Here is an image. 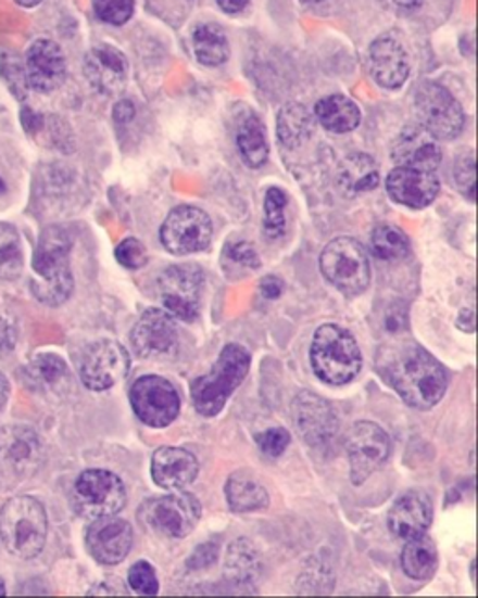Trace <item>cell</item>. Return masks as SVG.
<instances>
[{
	"label": "cell",
	"mask_w": 478,
	"mask_h": 598,
	"mask_svg": "<svg viewBox=\"0 0 478 598\" xmlns=\"http://www.w3.org/2000/svg\"><path fill=\"white\" fill-rule=\"evenodd\" d=\"M66 56L59 43L51 40L34 41L25 59L27 85L38 92H54L66 80Z\"/></svg>",
	"instance_id": "cell-19"
},
{
	"label": "cell",
	"mask_w": 478,
	"mask_h": 598,
	"mask_svg": "<svg viewBox=\"0 0 478 598\" xmlns=\"http://www.w3.org/2000/svg\"><path fill=\"white\" fill-rule=\"evenodd\" d=\"M193 49L200 64L204 66H221L230 56V46L225 30L215 23H206L194 28Z\"/></svg>",
	"instance_id": "cell-32"
},
{
	"label": "cell",
	"mask_w": 478,
	"mask_h": 598,
	"mask_svg": "<svg viewBox=\"0 0 478 598\" xmlns=\"http://www.w3.org/2000/svg\"><path fill=\"white\" fill-rule=\"evenodd\" d=\"M0 69H2V75L7 77V82L10 85V88H12L15 98H25V96H27V77H25V69H23L20 64L10 62V60H7V62L0 66Z\"/></svg>",
	"instance_id": "cell-45"
},
{
	"label": "cell",
	"mask_w": 478,
	"mask_h": 598,
	"mask_svg": "<svg viewBox=\"0 0 478 598\" xmlns=\"http://www.w3.org/2000/svg\"><path fill=\"white\" fill-rule=\"evenodd\" d=\"M217 4L228 14H238L249 4V0H217Z\"/></svg>",
	"instance_id": "cell-49"
},
{
	"label": "cell",
	"mask_w": 478,
	"mask_h": 598,
	"mask_svg": "<svg viewBox=\"0 0 478 598\" xmlns=\"http://www.w3.org/2000/svg\"><path fill=\"white\" fill-rule=\"evenodd\" d=\"M236 144H238L239 155L249 168H260V166L266 165L267 157H269L266 129L253 112H249L247 116L239 119Z\"/></svg>",
	"instance_id": "cell-28"
},
{
	"label": "cell",
	"mask_w": 478,
	"mask_h": 598,
	"mask_svg": "<svg viewBox=\"0 0 478 598\" xmlns=\"http://www.w3.org/2000/svg\"><path fill=\"white\" fill-rule=\"evenodd\" d=\"M72 237L60 226H49L41 231L34 252L33 295L47 306L66 303L74 291V275L70 267Z\"/></svg>",
	"instance_id": "cell-2"
},
{
	"label": "cell",
	"mask_w": 478,
	"mask_h": 598,
	"mask_svg": "<svg viewBox=\"0 0 478 598\" xmlns=\"http://www.w3.org/2000/svg\"><path fill=\"white\" fill-rule=\"evenodd\" d=\"M368 66L374 80L387 90H397L404 85L412 69L405 47L389 34L381 36L370 46Z\"/></svg>",
	"instance_id": "cell-21"
},
{
	"label": "cell",
	"mask_w": 478,
	"mask_h": 598,
	"mask_svg": "<svg viewBox=\"0 0 478 598\" xmlns=\"http://www.w3.org/2000/svg\"><path fill=\"white\" fill-rule=\"evenodd\" d=\"M202 506L189 493L166 494L140 507V519L166 539H184L199 524Z\"/></svg>",
	"instance_id": "cell-9"
},
{
	"label": "cell",
	"mask_w": 478,
	"mask_h": 598,
	"mask_svg": "<svg viewBox=\"0 0 478 598\" xmlns=\"http://www.w3.org/2000/svg\"><path fill=\"white\" fill-rule=\"evenodd\" d=\"M93 12L103 23L120 27L131 20L135 0H93Z\"/></svg>",
	"instance_id": "cell-38"
},
{
	"label": "cell",
	"mask_w": 478,
	"mask_h": 598,
	"mask_svg": "<svg viewBox=\"0 0 478 598\" xmlns=\"http://www.w3.org/2000/svg\"><path fill=\"white\" fill-rule=\"evenodd\" d=\"M135 416L153 429L168 428L181 410V399L173 382L163 377L144 376L135 381L129 392Z\"/></svg>",
	"instance_id": "cell-13"
},
{
	"label": "cell",
	"mask_w": 478,
	"mask_h": 598,
	"mask_svg": "<svg viewBox=\"0 0 478 598\" xmlns=\"http://www.w3.org/2000/svg\"><path fill=\"white\" fill-rule=\"evenodd\" d=\"M379 185V166L366 153H353L340 165L339 187L342 194L355 198L376 189Z\"/></svg>",
	"instance_id": "cell-27"
},
{
	"label": "cell",
	"mask_w": 478,
	"mask_h": 598,
	"mask_svg": "<svg viewBox=\"0 0 478 598\" xmlns=\"http://www.w3.org/2000/svg\"><path fill=\"white\" fill-rule=\"evenodd\" d=\"M477 168H475V157L473 153L458 158L456 168H454V181L458 185L460 192L467 200H475V181H477Z\"/></svg>",
	"instance_id": "cell-42"
},
{
	"label": "cell",
	"mask_w": 478,
	"mask_h": 598,
	"mask_svg": "<svg viewBox=\"0 0 478 598\" xmlns=\"http://www.w3.org/2000/svg\"><path fill=\"white\" fill-rule=\"evenodd\" d=\"M286 207H288L286 192L272 187L264 200V233L267 239H279L285 236Z\"/></svg>",
	"instance_id": "cell-37"
},
{
	"label": "cell",
	"mask_w": 478,
	"mask_h": 598,
	"mask_svg": "<svg viewBox=\"0 0 478 598\" xmlns=\"http://www.w3.org/2000/svg\"><path fill=\"white\" fill-rule=\"evenodd\" d=\"M314 114L327 131L339 132V135L353 131L361 124L358 106L353 103L352 99L344 98V96H329V98L319 99Z\"/></svg>",
	"instance_id": "cell-29"
},
{
	"label": "cell",
	"mask_w": 478,
	"mask_h": 598,
	"mask_svg": "<svg viewBox=\"0 0 478 598\" xmlns=\"http://www.w3.org/2000/svg\"><path fill=\"white\" fill-rule=\"evenodd\" d=\"M370 249L374 256L383 262H399L410 254V239L397 226L381 224L378 228H374Z\"/></svg>",
	"instance_id": "cell-35"
},
{
	"label": "cell",
	"mask_w": 478,
	"mask_h": 598,
	"mask_svg": "<svg viewBox=\"0 0 478 598\" xmlns=\"http://www.w3.org/2000/svg\"><path fill=\"white\" fill-rule=\"evenodd\" d=\"M27 376L41 389L56 390L70 381V369L60 356L40 355L28 364Z\"/></svg>",
	"instance_id": "cell-36"
},
{
	"label": "cell",
	"mask_w": 478,
	"mask_h": 598,
	"mask_svg": "<svg viewBox=\"0 0 478 598\" xmlns=\"http://www.w3.org/2000/svg\"><path fill=\"white\" fill-rule=\"evenodd\" d=\"M135 353L144 360H165L176 355L179 338L174 317L165 309H147L129 334Z\"/></svg>",
	"instance_id": "cell-16"
},
{
	"label": "cell",
	"mask_w": 478,
	"mask_h": 598,
	"mask_svg": "<svg viewBox=\"0 0 478 598\" xmlns=\"http://www.w3.org/2000/svg\"><path fill=\"white\" fill-rule=\"evenodd\" d=\"M311 366L319 381L331 386H344L361 373L363 355L348 330L339 325H324L313 338Z\"/></svg>",
	"instance_id": "cell-5"
},
{
	"label": "cell",
	"mask_w": 478,
	"mask_h": 598,
	"mask_svg": "<svg viewBox=\"0 0 478 598\" xmlns=\"http://www.w3.org/2000/svg\"><path fill=\"white\" fill-rule=\"evenodd\" d=\"M135 116V105L131 103V101H127V99H122L120 103H116L114 105V119L118 122V124H127V122H131Z\"/></svg>",
	"instance_id": "cell-48"
},
{
	"label": "cell",
	"mask_w": 478,
	"mask_h": 598,
	"mask_svg": "<svg viewBox=\"0 0 478 598\" xmlns=\"http://www.w3.org/2000/svg\"><path fill=\"white\" fill-rule=\"evenodd\" d=\"M15 2H17V4L23 8H34L38 7V4H40V2H43V0H15Z\"/></svg>",
	"instance_id": "cell-52"
},
{
	"label": "cell",
	"mask_w": 478,
	"mask_h": 598,
	"mask_svg": "<svg viewBox=\"0 0 478 598\" xmlns=\"http://www.w3.org/2000/svg\"><path fill=\"white\" fill-rule=\"evenodd\" d=\"M127 582L129 587L134 589L137 595H144V597H153L160 593V580L158 574L153 571V567L148 561H139L129 569L127 574Z\"/></svg>",
	"instance_id": "cell-39"
},
{
	"label": "cell",
	"mask_w": 478,
	"mask_h": 598,
	"mask_svg": "<svg viewBox=\"0 0 478 598\" xmlns=\"http://www.w3.org/2000/svg\"><path fill=\"white\" fill-rule=\"evenodd\" d=\"M85 75L88 82L105 96L122 92L127 80V60L118 49L111 46H98L85 56Z\"/></svg>",
	"instance_id": "cell-25"
},
{
	"label": "cell",
	"mask_w": 478,
	"mask_h": 598,
	"mask_svg": "<svg viewBox=\"0 0 478 598\" xmlns=\"http://www.w3.org/2000/svg\"><path fill=\"white\" fill-rule=\"evenodd\" d=\"M254 441L259 444L262 454L267 455V457H280L290 446L292 436L286 429L273 428L256 434Z\"/></svg>",
	"instance_id": "cell-41"
},
{
	"label": "cell",
	"mask_w": 478,
	"mask_h": 598,
	"mask_svg": "<svg viewBox=\"0 0 478 598\" xmlns=\"http://www.w3.org/2000/svg\"><path fill=\"white\" fill-rule=\"evenodd\" d=\"M4 595H7V587H4V582L0 578V597H4Z\"/></svg>",
	"instance_id": "cell-53"
},
{
	"label": "cell",
	"mask_w": 478,
	"mask_h": 598,
	"mask_svg": "<svg viewBox=\"0 0 478 598\" xmlns=\"http://www.w3.org/2000/svg\"><path fill=\"white\" fill-rule=\"evenodd\" d=\"M402 569L410 578L418 582L432 578L438 571V548L425 533L405 540L404 550H402Z\"/></svg>",
	"instance_id": "cell-30"
},
{
	"label": "cell",
	"mask_w": 478,
	"mask_h": 598,
	"mask_svg": "<svg viewBox=\"0 0 478 598\" xmlns=\"http://www.w3.org/2000/svg\"><path fill=\"white\" fill-rule=\"evenodd\" d=\"M25 267L20 231L12 224L0 222V280H15Z\"/></svg>",
	"instance_id": "cell-34"
},
{
	"label": "cell",
	"mask_w": 478,
	"mask_h": 598,
	"mask_svg": "<svg viewBox=\"0 0 478 598\" xmlns=\"http://www.w3.org/2000/svg\"><path fill=\"white\" fill-rule=\"evenodd\" d=\"M116 259L122 267L126 269L137 270L140 267H144L148 264L147 246L140 243L139 239H124L122 243L116 246Z\"/></svg>",
	"instance_id": "cell-40"
},
{
	"label": "cell",
	"mask_w": 478,
	"mask_h": 598,
	"mask_svg": "<svg viewBox=\"0 0 478 598\" xmlns=\"http://www.w3.org/2000/svg\"><path fill=\"white\" fill-rule=\"evenodd\" d=\"M8 397H10V382L4 373H0V410L7 407Z\"/></svg>",
	"instance_id": "cell-50"
},
{
	"label": "cell",
	"mask_w": 478,
	"mask_h": 598,
	"mask_svg": "<svg viewBox=\"0 0 478 598\" xmlns=\"http://www.w3.org/2000/svg\"><path fill=\"white\" fill-rule=\"evenodd\" d=\"M217 554H219V546L213 545V543L199 546L193 552V558L189 559V567L193 571H202L207 565H212L213 561L217 559Z\"/></svg>",
	"instance_id": "cell-46"
},
{
	"label": "cell",
	"mask_w": 478,
	"mask_h": 598,
	"mask_svg": "<svg viewBox=\"0 0 478 598\" xmlns=\"http://www.w3.org/2000/svg\"><path fill=\"white\" fill-rule=\"evenodd\" d=\"M129 364V355L120 343L113 340L90 343L80 355V381L92 392H105L126 379Z\"/></svg>",
	"instance_id": "cell-15"
},
{
	"label": "cell",
	"mask_w": 478,
	"mask_h": 598,
	"mask_svg": "<svg viewBox=\"0 0 478 598\" xmlns=\"http://www.w3.org/2000/svg\"><path fill=\"white\" fill-rule=\"evenodd\" d=\"M293 418L303 441L311 447H324L339 431V418L331 403L313 392H301L293 399Z\"/></svg>",
	"instance_id": "cell-17"
},
{
	"label": "cell",
	"mask_w": 478,
	"mask_h": 598,
	"mask_svg": "<svg viewBox=\"0 0 478 598\" xmlns=\"http://www.w3.org/2000/svg\"><path fill=\"white\" fill-rule=\"evenodd\" d=\"M262 571L260 556L247 539L234 540L226 554V572L239 585L253 584Z\"/></svg>",
	"instance_id": "cell-33"
},
{
	"label": "cell",
	"mask_w": 478,
	"mask_h": 598,
	"mask_svg": "<svg viewBox=\"0 0 478 598\" xmlns=\"http://www.w3.org/2000/svg\"><path fill=\"white\" fill-rule=\"evenodd\" d=\"M439 179L433 176V171L415 170V168H405L397 166L387 178V192L397 204L412 207V209H423L426 205L432 204L438 198Z\"/></svg>",
	"instance_id": "cell-22"
},
{
	"label": "cell",
	"mask_w": 478,
	"mask_h": 598,
	"mask_svg": "<svg viewBox=\"0 0 478 598\" xmlns=\"http://www.w3.org/2000/svg\"><path fill=\"white\" fill-rule=\"evenodd\" d=\"M379 373L410 407L430 410L449 386L446 369L418 345L392 348L379 356Z\"/></svg>",
	"instance_id": "cell-1"
},
{
	"label": "cell",
	"mask_w": 478,
	"mask_h": 598,
	"mask_svg": "<svg viewBox=\"0 0 478 598\" xmlns=\"http://www.w3.org/2000/svg\"><path fill=\"white\" fill-rule=\"evenodd\" d=\"M392 161L405 168L433 171L441 165V148L438 139L423 126H407L392 142Z\"/></svg>",
	"instance_id": "cell-20"
},
{
	"label": "cell",
	"mask_w": 478,
	"mask_h": 598,
	"mask_svg": "<svg viewBox=\"0 0 478 598\" xmlns=\"http://www.w3.org/2000/svg\"><path fill=\"white\" fill-rule=\"evenodd\" d=\"M74 501L77 513L85 519L113 517L126 507V485L116 473L93 468L75 481Z\"/></svg>",
	"instance_id": "cell-8"
},
{
	"label": "cell",
	"mask_w": 478,
	"mask_h": 598,
	"mask_svg": "<svg viewBox=\"0 0 478 598\" xmlns=\"http://www.w3.org/2000/svg\"><path fill=\"white\" fill-rule=\"evenodd\" d=\"M199 475V460L184 447L163 446L152 457V480L166 491L189 487Z\"/></svg>",
	"instance_id": "cell-24"
},
{
	"label": "cell",
	"mask_w": 478,
	"mask_h": 598,
	"mask_svg": "<svg viewBox=\"0 0 478 598\" xmlns=\"http://www.w3.org/2000/svg\"><path fill=\"white\" fill-rule=\"evenodd\" d=\"M282 290H285V283L277 277H266L260 283V291L266 298H279L282 295Z\"/></svg>",
	"instance_id": "cell-47"
},
{
	"label": "cell",
	"mask_w": 478,
	"mask_h": 598,
	"mask_svg": "<svg viewBox=\"0 0 478 598\" xmlns=\"http://www.w3.org/2000/svg\"><path fill=\"white\" fill-rule=\"evenodd\" d=\"M212 237V220L194 205H179L171 211L160 230L161 244L174 256L206 251Z\"/></svg>",
	"instance_id": "cell-12"
},
{
	"label": "cell",
	"mask_w": 478,
	"mask_h": 598,
	"mask_svg": "<svg viewBox=\"0 0 478 598\" xmlns=\"http://www.w3.org/2000/svg\"><path fill=\"white\" fill-rule=\"evenodd\" d=\"M418 126L439 140H452L464 131V109L446 88L426 80L415 92Z\"/></svg>",
	"instance_id": "cell-10"
},
{
	"label": "cell",
	"mask_w": 478,
	"mask_h": 598,
	"mask_svg": "<svg viewBox=\"0 0 478 598\" xmlns=\"http://www.w3.org/2000/svg\"><path fill=\"white\" fill-rule=\"evenodd\" d=\"M4 192H7V185L0 179V194H4Z\"/></svg>",
	"instance_id": "cell-55"
},
{
	"label": "cell",
	"mask_w": 478,
	"mask_h": 598,
	"mask_svg": "<svg viewBox=\"0 0 478 598\" xmlns=\"http://www.w3.org/2000/svg\"><path fill=\"white\" fill-rule=\"evenodd\" d=\"M47 532L46 507L33 496H15L0 509V539L15 558L33 559L41 554Z\"/></svg>",
	"instance_id": "cell-4"
},
{
	"label": "cell",
	"mask_w": 478,
	"mask_h": 598,
	"mask_svg": "<svg viewBox=\"0 0 478 598\" xmlns=\"http://www.w3.org/2000/svg\"><path fill=\"white\" fill-rule=\"evenodd\" d=\"M17 343V322L8 311L0 309V358L10 355Z\"/></svg>",
	"instance_id": "cell-44"
},
{
	"label": "cell",
	"mask_w": 478,
	"mask_h": 598,
	"mask_svg": "<svg viewBox=\"0 0 478 598\" xmlns=\"http://www.w3.org/2000/svg\"><path fill=\"white\" fill-rule=\"evenodd\" d=\"M204 272L197 265H171L158 278V291L165 311L179 321H194L202 303Z\"/></svg>",
	"instance_id": "cell-11"
},
{
	"label": "cell",
	"mask_w": 478,
	"mask_h": 598,
	"mask_svg": "<svg viewBox=\"0 0 478 598\" xmlns=\"http://www.w3.org/2000/svg\"><path fill=\"white\" fill-rule=\"evenodd\" d=\"M226 256L230 257L234 264L243 265V267H249V269H259L260 267L259 252H256L253 244L247 243V241L228 244L226 246Z\"/></svg>",
	"instance_id": "cell-43"
},
{
	"label": "cell",
	"mask_w": 478,
	"mask_h": 598,
	"mask_svg": "<svg viewBox=\"0 0 478 598\" xmlns=\"http://www.w3.org/2000/svg\"><path fill=\"white\" fill-rule=\"evenodd\" d=\"M345 451L350 459L352 483L358 487L386 465L391 455V441L378 423L358 421L348 431Z\"/></svg>",
	"instance_id": "cell-14"
},
{
	"label": "cell",
	"mask_w": 478,
	"mask_h": 598,
	"mask_svg": "<svg viewBox=\"0 0 478 598\" xmlns=\"http://www.w3.org/2000/svg\"><path fill=\"white\" fill-rule=\"evenodd\" d=\"M46 459L43 444L27 425L0 428V488H14L30 480Z\"/></svg>",
	"instance_id": "cell-7"
},
{
	"label": "cell",
	"mask_w": 478,
	"mask_h": 598,
	"mask_svg": "<svg viewBox=\"0 0 478 598\" xmlns=\"http://www.w3.org/2000/svg\"><path fill=\"white\" fill-rule=\"evenodd\" d=\"M251 368V355L246 347L230 343L221 351L210 373L191 382V402L197 412L206 418L219 415L234 392L246 381Z\"/></svg>",
	"instance_id": "cell-3"
},
{
	"label": "cell",
	"mask_w": 478,
	"mask_h": 598,
	"mask_svg": "<svg viewBox=\"0 0 478 598\" xmlns=\"http://www.w3.org/2000/svg\"><path fill=\"white\" fill-rule=\"evenodd\" d=\"M432 520L433 504L430 496L423 491H410L394 501L387 522L397 537L407 540L428 532Z\"/></svg>",
	"instance_id": "cell-23"
},
{
	"label": "cell",
	"mask_w": 478,
	"mask_h": 598,
	"mask_svg": "<svg viewBox=\"0 0 478 598\" xmlns=\"http://www.w3.org/2000/svg\"><path fill=\"white\" fill-rule=\"evenodd\" d=\"M313 132L314 116L306 106L292 103L279 112L277 137L280 144L286 145L288 150H295L299 145L305 144L306 140L313 137Z\"/></svg>",
	"instance_id": "cell-31"
},
{
	"label": "cell",
	"mask_w": 478,
	"mask_h": 598,
	"mask_svg": "<svg viewBox=\"0 0 478 598\" xmlns=\"http://www.w3.org/2000/svg\"><path fill=\"white\" fill-rule=\"evenodd\" d=\"M225 496L234 513H253L269 506V494L253 473L234 472L225 485Z\"/></svg>",
	"instance_id": "cell-26"
},
{
	"label": "cell",
	"mask_w": 478,
	"mask_h": 598,
	"mask_svg": "<svg viewBox=\"0 0 478 598\" xmlns=\"http://www.w3.org/2000/svg\"><path fill=\"white\" fill-rule=\"evenodd\" d=\"M134 546V527L124 519L103 517L87 530V548L101 565H118Z\"/></svg>",
	"instance_id": "cell-18"
},
{
	"label": "cell",
	"mask_w": 478,
	"mask_h": 598,
	"mask_svg": "<svg viewBox=\"0 0 478 598\" xmlns=\"http://www.w3.org/2000/svg\"><path fill=\"white\" fill-rule=\"evenodd\" d=\"M319 269L342 295L357 296L370 285V262L363 244L352 237H339L319 256Z\"/></svg>",
	"instance_id": "cell-6"
},
{
	"label": "cell",
	"mask_w": 478,
	"mask_h": 598,
	"mask_svg": "<svg viewBox=\"0 0 478 598\" xmlns=\"http://www.w3.org/2000/svg\"><path fill=\"white\" fill-rule=\"evenodd\" d=\"M301 2H305V4H319V2H324V0H301Z\"/></svg>",
	"instance_id": "cell-54"
},
{
	"label": "cell",
	"mask_w": 478,
	"mask_h": 598,
	"mask_svg": "<svg viewBox=\"0 0 478 598\" xmlns=\"http://www.w3.org/2000/svg\"><path fill=\"white\" fill-rule=\"evenodd\" d=\"M394 2L404 10H417L423 4V0H394Z\"/></svg>",
	"instance_id": "cell-51"
}]
</instances>
